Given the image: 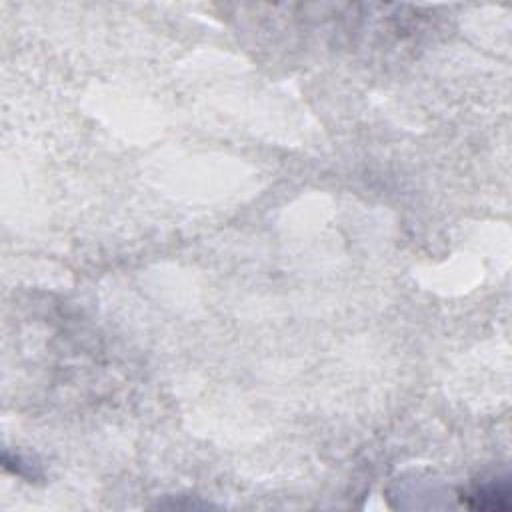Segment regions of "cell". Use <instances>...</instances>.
Wrapping results in <instances>:
<instances>
[{
	"instance_id": "obj_1",
	"label": "cell",
	"mask_w": 512,
	"mask_h": 512,
	"mask_svg": "<svg viewBox=\"0 0 512 512\" xmlns=\"http://www.w3.org/2000/svg\"><path fill=\"white\" fill-rule=\"evenodd\" d=\"M462 500L472 510L506 512L510 510V480L508 476H502V478H492L490 482L472 486L462 494Z\"/></svg>"
}]
</instances>
